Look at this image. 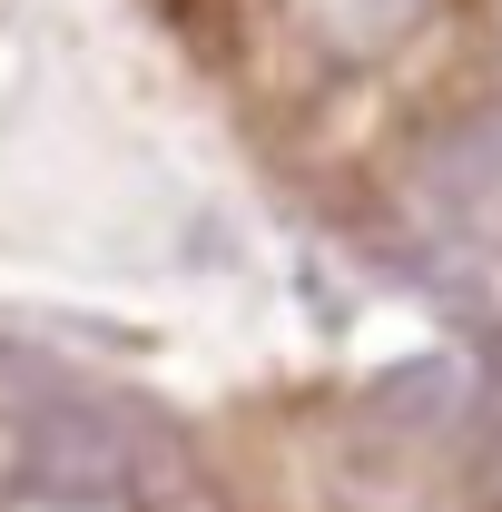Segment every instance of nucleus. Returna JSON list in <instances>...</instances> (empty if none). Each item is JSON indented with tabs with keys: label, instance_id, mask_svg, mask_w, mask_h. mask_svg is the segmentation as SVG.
I'll list each match as a JSON object with an SVG mask.
<instances>
[{
	"label": "nucleus",
	"instance_id": "obj_2",
	"mask_svg": "<svg viewBox=\"0 0 502 512\" xmlns=\"http://www.w3.org/2000/svg\"><path fill=\"white\" fill-rule=\"evenodd\" d=\"M404 207L453 256H502V119H453L414 148Z\"/></svg>",
	"mask_w": 502,
	"mask_h": 512
},
{
	"label": "nucleus",
	"instance_id": "obj_4",
	"mask_svg": "<svg viewBox=\"0 0 502 512\" xmlns=\"http://www.w3.org/2000/svg\"><path fill=\"white\" fill-rule=\"evenodd\" d=\"M463 404H473V375H463L453 355H414L404 375L375 384V414H384V424H414V434H453Z\"/></svg>",
	"mask_w": 502,
	"mask_h": 512
},
{
	"label": "nucleus",
	"instance_id": "obj_3",
	"mask_svg": "<svg viewBox=\"0 0 502 512\" xmlns=\"http://www.w3.org/2000/svg\"><path fill=\"white\" fill-rule=\"evenodd\" d=\"M424 10H434V0H296V30H306L335 69H355V60H384L394 40H414Z\"/></svg>",
	"mask_w": 502,
	"mask_h": 512
},
{
	"label": "nucleus",
	"instance_id": "obj_1",
	"mask_svg": "<svg viewBox=\"0 0 502 512\" xmlns=\"http://www.w3.org/2000/svg\"><path fill=\"white\" fill-rule=\"evenodd\" d=\"M148 414H128L119 394L99 384H69L60 404H40L20 424V473L40 503H69V512H99V503H128L138 473H148Z\"/></svg>",
	"mask_w": 502,
	"mask_h": 512
},
{
	"label": "nucleus",
	"instance_id": "obj_5",
	"mask_svg": "<svg viewBox=\"0 0 502 512\" xmlns=\"http://www.w3.org/2000/svg\"><path fill=\"white\" fill-rule=\"evenodd\" d=\"M69 384H79V375H69L60 355H30V345H0V424L20 434V424H30L40 404H60Z\"/></svg>",
	"mask_w": 502,
	"mask_h": 512
}]
</instances>
